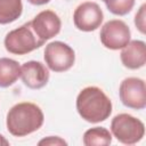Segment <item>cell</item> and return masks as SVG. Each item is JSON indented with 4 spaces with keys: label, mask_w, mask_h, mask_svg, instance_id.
<instances>
[{
    "label": "cell",
    "mask_w": 146,
    "mask_h": 146,
    "mask_svg": "<svg viewBox=\"0 0 146 146\" xmlns=\"http://www.w3.org/2000/svg\"><path fill=\"white\" fill-rule=\"evenodd\" d=\"M44 121L42 110L33 103L23 102L14 105L7 113V130L15 137H24L39 130Z\"/></svg>",
    "instance_id": "6da1fadb"
},
{
    "label": "cell",
    "mask_w": 146,
    "mask_h": 146,
    "mask_svg": "<svg viewBox=\"0 0 146 146\" xmlns=\"http://www.w3.org/2000/svg\"><path fill=\"white\" fill-rule=\"evenodd\" d=\"M76 110L84 121L98 123L110 117L112 102L100 88L86 87L76 97Z\"/></svg>",
    "instance_id": "7a4b0ae2"
},
{
    "label": "cell",
    "mask_w": 146,
    "mask_h": 146,
    "mask_svg": "<svg viewBox=\"0 0 146 146\" xmlns=\"http://www.w3.org/2000/svg\"><path fill=\"white\" fill-rule=\"evenodd\" d=\"M44 42L46 41L41 40L34 33L31 22H27L7 33L5 38V48L14 55H26L43 46Z\"/></svg>",
    "instance_id": "3957f363"
},
{
    "label": "cell",
    "mask_w": 146,
    "mask_h": 146,
    "mask_svg": "<svg viewBox=\"0 0 146 146\" xmlns=\"http://www.w3.org/2000/svg\"><path fill=\"white\" fill-rule=\"evenodd\" d=\"M111 131L113 136L124 145H132L140 141L145 135L144 123L127 113L117 114L111 122Z\"/></svg>",
    "instance_id": "277c9868"
},
{
    "label": "cell",
    "mask_w": 146,
    "mask_h": 146,
    "mask_svg": "<svg viewBox=\"0 0 146 146\" xmlns=\"http://www.w3.org/2000/svg\"><path fill=\"white\" fill-rule=\"evenodd\" d=\"M44 62L54 72H65L70 70L75 62L74 50L62 41H52L46 46Z\"/></svg>",
    "instance_id": "5b68a950"
},
{
    "label": "cell",
    "mask_w": 146,
    "mask_h": 146,
    "mask_svg": "<svg viewBox=\"0 0 146 146\" xmlns=\"http://www.w3.org/2000/svg\"><path fill=\"white\" fill-rule=\"evenodd\" d=\"M100 41L104 47L111 50L122 49L130 41V29L121 19H112L106 22L100 29Z\"/></svg>",
    "instance_id": "8992f818"
},
{
    "label": "cell",
    "mask_w": 146,
    "mask_h": 146,
    "mask_svg": "<svg viewBox=\"0 0 146 146\" xmlns=\"http://www.w3.org/2000/svg\"><path fill=\"white\" fill-rule=\"evenodd\" d=\"M119 95L122 104L129 108L143 110L146 106V86L143 79H124L120 84Z\"/></svg>",
    "instance_id": "52a82bcc"
},
{
    "label": "cell",
    "mask_w": 146,
    "mask_h": 146,
    "mask_svg": "<svg viewBox=\"0 0 146 146\" xmlns=\"http://www.w3.org/2000/svg\"><path fill=\"white\" fill-rule=\"evenodd\" d=\"M104 15L100 7L92 1L82 2L76 7L73 14V22L78 30L91 32L97 30L103 23Z\"/></svg>",
    "instance_id": "ba28073f"
},
{
    "label": "cell",
    "mask_w": 146,
    "mask_h": 146,
    "mask_svg": "<svg viewBox=\"0 0 146 146\" xmlns=\"http://www.w3.org/2000/svg\"><path fill=\"white\" fill-rule=\"evenodd\" d=\"M31 26L34 33L41 40L46 41L59 33L62 22L55 11L42 10L31 21Z\"/></svg>",
    "instance_id": "9c48e42d"
},
{
    "label": "cell",
    "mask_w": 146,
    "mask_h": 146,
    "mask_svg": "<svg viewBox=\"0 0 146 146\" xmlns=\"http://www.w3.org/2000/svg\"><path fill=\"white\" fill-rule=\"evenodd\" d=\"M21 79L30 89H41L49 81V71L44 64L29 60L21 66Z\"/></svg>",
    "instance_id": "30bf717a"
},
{
    "label": "cell",
    "mask_w": 146,
    "mask_h": 146,
    "mask_svg": "<svg viewBox=\"0 0 146 146\" xmlns=\"http://www.w3.org/2000/svg\"><path fill=\"white\" fill-rule=\"evenodd\" d=\"M123 66L130 70H137L146 63V44L140 40L129 41L127 46L122 48L120 54Z\"/></svg>",
    "instance_id": "8fae6325"
},
{
    "label": "cell",
    "mask_w": 146,
    "mask_h": 146,
    "mask_svg": "<svg viewBox=\"0 0 146 146\" xmlns=\"http://www.w3.org/2000/svg\"><path fill=\"white\" fill-rule=\"evenodd\" d=\"M21 76V66L18 62L2 57L0 58V88H7L14 84Z\"/></svg>",
    "instance_id": "7c38bea8"
},
{
    "label": "cell",
    "mask_w": 146,
    "mask_h": 146,
    "mask_svg": "<svg viewBox=\"0 0 146 146\" xmlns=\"http://www.w3.org/2000/svg\"><path fill=\"white\" fill-rule=\"evenodd\" d=\"M111 143L112 135L104 127H95L83 133V144L86 146H107Z\"/></svg>",
    "instance_id": "4fadbf2b"
},
{
    "label": "cell",
    "mask_w": 146,
    "mask_h": 146,
    "mask_svg": "<svg viewBox=\"0 0 146 146\" xmlns=\"http://www.w3.org/2000/svg\"><path fill=\"white\" fill-rule=\"evenodd\" d=\"M23 11L22 0H0V24L15 22Z\"/></svg>",
    "instance_id": "5bb4252c"
},
{
    "label": "cell",
    "mask_w": 146,
    "mask_h": 146,
    "mask_svg": "<svg viewBox=\"0 0 146 146\" xmlns=\"http://www.w3.org/2000/svg\"><path fill=\"white\" fill-rule=\"evenodd\" d=\"M105 5L112 14L123 16L131 11L135 5V0H107Z\"/></svg>",
    "instance_id": "9a60e30c"
},
{
    "label": "cell",
    "mask_w": 146,
    "mask_h": 146,
    "mask_svg": "<svg viewBox=\"0 0 146 146\" xmlns=\"http://www.w3.org/2000/svg\"><path fill=\"white\" fill-rule=\"evenodd\" d=\"M135 24L141 33H145V5H143L140 7L139 11L136 14Z\"/></svg>",
    "instance_id": "2e32d148"
},
{
    "label": "cell",
    "mask_w": 146,
    "mask_h": 146,
    "mask_svg": "<svg viewBox=\"0 0 146 146\" xmlns=\"http://www.w3.org/2000/svg\"><path fill=\"white\" fill-rule=\"evenodd\" d=\"M40 146L41 145H51V146H59V145H67V143L62 139L60 137H54V136H49L47 138H43L42 140H40L38 143Z\"/></svg>",
    "instance_id": "e0dca14e"
},
{
    "label": "cell",
    "mask_w": 146,
    "mask_h": 146,
    "mask_svg": "<svg viewBox=\"0 0 146 146\" xmlns=\"http://www.w3.org/2000/svg\"><path fill=\"white\" fill-rule=\"evenodd\" d=\"M31 5H34V6H41V5H46L48 3L50 0H27Z\"/></svg>",
    "instance_id": "ac0fdd59"
},
{
    "label": "cell",
    "mask_w": 146,
    "mask_h": 146,
    "mask_svg": "<svg viewBox=\"0 0 146 146\" xmlns=\"http://www.w3.org/2000/svg\"><path fill=\"white\" fill-rule=\"evenodd\" d=\"M1 145H3V146H8V145H9V141H8V140L0 133V146H1Z\"/></svg>",
    "instance_id": "d6986e66"
},
{
    "label": "cell",
    "mask_w": 146,
    "mask_h": 146,
    "mask_svg": "<svg viewBox=\"0 0 146 146\" xmlns=\"http://www.w3.org/2000/svg\"><path fill=\"white\" fill-rule=\"evenodd\" d=\"M102 1H104V2H106V1H107V0H102Z\"/></svg>",
    "instance_id": "ffe728a7"
}]
</instances>
